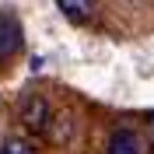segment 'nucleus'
<instances>
[{
    "instance_id": "f257e3e1",
    "label": "nucleus",
    "mask_w": 154,
    "mask_h": 154,
    "mask_svg": "<svg viewBox=\"0 0 154 154\" xmlns=\"http://www.w3.org/2000/svg\"><path fill=\"white\" fill-rule=\"evenodd\" d=\"M18 119L28 130H35V133H42L49 126V119H53V109H49V102L42 95H28L25 102H21V109H18Z\"/></svg>"
},
{
    "instance_id": "f03ea898",
    "label": "nucleus",
    "mask_w": 154,
    "mask_h": 154,
    "mask_svg": "<svg viewBox=\"0 0 154 154\" xmlns=\"http://www.w3.org/2000/svg\"><path fill=\"white\" fill-rule=\"evenodd\" d=\"M105 154H144V140L130 126H116L105 140Z\"/></svg>"
},
{
    "instance_id": "7ed1b4c3",
    "label": "nucleus",
    "mask_w": 154,
    "mask_h": 154,
    "mask_svg": "<svg viewBox=\"0 0 154 154\" xmlns=\"http://www.w3.org/2000/svg\"><path fill=\"white\" fill-rule=\"evenodd\" d=\"M21 49V25L14 14H0V63Z\"/></svg>"
},
{
    "instance_id": "20e7f679",
    "label": "nucleus",
    "mask_w": 154,
    "mask_h": 154,
    "mask_svg": "<svg viewBox=\"0 0 154 154\" xmlns=\"http://www.w3.org/2000/svg\"><path fill=\"white\" fill-rule=\"evenodd\" d=\"M56 7H60V14H63L67 21H74V25H84V21L95 14L98 0H56Z\"/></svg>"
},
{
    "instance_id": "39448f33",
    "label": "nucleus",
    "mask_w": 154,
    "mask_h": 154,
    "mask_svg": "<svg viewBox=\"0 0 154 154\" xmlns=\"http://www.w3.org/2000/svg\"><path fill=\"white\" fill-rule=\"evenodd\" d=\"M0 154H35V147L21 137H4L0 140Z\"/></svg>"
},
{
    "instance_id": "423d86ee",
    "label": "nucleus",
    "mask_w": 154,
    "mask_h": 154,
    "mask_svg": "<svg viewBox=\"0 0 154 154\" xmlns=\"http://www.w3.org/2000/svg\"><path fill=\"white\" fill-rule=\"evenodd\" d=\"M126 4H137V0H126Z\"/></svg>"
}]
</instances>
